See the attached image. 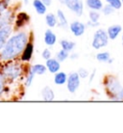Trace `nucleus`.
I'll list each match as a JSON object with an SVG mask.
<instances>
[{
  "instance_id": "f257e3e1",
  "label": "nucleus",
  "mask_w": 123,
  "mask_h": 133,
  "mask_svg": "<svg viewBox=\"0 0 123 133\" xmlns=\"http://www.w3.org/2000/svg\"><path fill=\"white\" fill-rule=\"evenodd\" d=\"M32 34L23 29L13 32L0 50V63L8 61L18 60L27 43L31 41Z\"/></svg>"
},
{
  "instance_id": "f03ea898",
  "label": "nucleus",
  "mask_w": 123,
  "mask_h": 133,
  "mask_svg": "<svg viewBox=\"0 0 123 133\" xmlns=\"http://www.w3.org/2000/svg\"><path fill=\"white\" fill-rule=\"evenodd\" d=\"M27 69L25 68V64L22 63L19 59L0 63V71L9 84L17 83L23 79Z\"/></svg>"
},
{
  "instance_id": "7ed1b4c3",
  "label": "nucleus",
  "mask_w": 123,
  "mask_h": 133,
  "mask_svg": "<svg viewBox=\"0 0 123 133\" xmlns=\"http://www.w3.org/2000/svg\"><path fill=\"white\" fill-rule=\"evenodd\" d=\"M106 91L112 99L122 100L123 99V87L118 82L117 78L109 76L106 80Z\"/></svg>"
},
{
  "instance_id": "20e7f679",
  "label": "nucleus",
  "mask_w": 123,
  "mask_h": 133,
  "mask_svg": "<svg viewBox=\"0 0 123 133\" xmlns=\"http://www.w3.org/2000/svg\"><path fill=\"white\" fill-rule=\"evenodd\" d=\"M109 43V36L108 33L104 29H98L94 33L91 42V46L94 49H100L102 47L106 46Z\"/></svg>"
},
{
  "instance_id": "39448f33",
  "label": "nucleus",
  "mask_w": 123,
  "mask_h": 133,
  "mask_svg": "<svg viewBox=\"0 0 123 133\" xmlns=\"http://www.w3.org/2000/svg\"><path fill=\"white\" fill-rule=\"evenodd\" d=\"M60 4L66 6L69 11L81 17L84 13V3L82 0H59Z\"/></svg>"
},
{
  "instance_id": "423d86ee",
  "label": "nucleus",
  "mask_w": 123,
  "mask_h": 133,
  "mask_svg": "<svg viewBox=\"0 0 123 133\" xmlns=\"http://www.w3.org/2000/svg\"><path fill=\"white\" fill-rule=\"evenodd\" d=\"M80 84H81V78L77 71H72L69 74H67V91L70 94L76 93L77 90L80 87Z\"/></svg>"
},
{
  "instance_id": "0eeeda50",
  "label": "nucleus",
  "mask_w": 123,
  "mask_h": 133,
  "mask_svg": "<svg viewBox=\"0 0 123 133\" xmlns=\"http://www.w3.org/2000/svg\"><path fill=\"white\" fill-rule=\"evenodd\" d=\"M13 32H15V25L13 23L8 24L0 29V50L3 48L6 42Z\"/></svg>"
},
{
  "instance_id": "6e6552de",
  "label": "nucleus",
  "mask_w": 123,
  "mask_h": 133,
  "mask_svg": "<svg viewBox=\"0 0 123 133\" xmlns=\"http://www.w3.org/2000/svg\"><path fill=\"white\" fill-rule=\"evenodd\" d=\"M16 20V15L12 9L8 8L5 12L0 15V29L3 28L4 26H6L8 24L13 23Z\"/></svg>"
},
{
  "instance_id": "1a4fd4ad",
  "label": "nucleus",
  "mask_w": 123,
  "mask_h": 133,
  "mask_svg": "<svg viewBox=\"0 0 123 133\" xmlns=\"http://www.w3.org/2000/svg\"><path fill=\"white\" fill-rule=\"evenodd\" d=\"M69 28L70 32L72 33V35L75 37H81L85 34V31H86V26L83 22H81L79 20H74L71 23L69 24Z\"/></svg>"
},
{
  "instance_id": "9d476101",
  "label": "nucleus",
  "mask_w": 123,
  "mask_h": 133,
  "mask_svg": "<svg viewBox=\"0 0 123 133\" xmlns=\"http://www.w3.org/2000/svg\"><path fill=\"white\" fill-rule=\"evenodd\" d=\"M34 50H35V47H34V43L32 41H30L29 43H27V45L24 48L22 54L20 55L19 60L22 62V63L26 64L29 63L32 59V57L34 55Z\"/></svg>"
},
{
  "instance_id": "9b49d317",
  "label": "nucleus",
  "mask_w": 123,
  "mask_h": 133,
  "mask_svg": "<svg viewBox=\"0 0 123 133\" xmlns=\"http://www.w3.org/2000/svg\"><path fill=\"white\" fill-rule=\"evenodd\" d=\"M43 41H44V43L47 46H54L58 42V38H57L56 34L54 33V31L51 28H48L44 32Z\"/></svg>"
},
{
  "instance_id": "f8f14e48",
  "label": "nucleus",
  "mask_w": 123,
  "mask_h": 133,
  "mask_svg": "<svg viewBox=\"0 0 123 133\" xmlns=\"http://www.w3.org/2000/svg\"><path fill=\"white\" fill-rule=\"evenodd\" d=\"M45 66H46L47 71L52 74L58 72L61 70V62L57 60L55 57H51L45 61Z\"/></svg>"
},
{
  "instance_id": "ddd939ff",
  "label": "nucleus",
  "mask_w": 123,
  "mask_h": 133,
  "mask_svg": "<svg viewBox=\"0 0 123 133\" xmlns=\"http://www.w3.org/2000/svg\"><path fill=\"white\" fill-rule=\"evenodd\" d=\"M40 96L43 101H53L55 99V92L49 86H44L40 91Z\"/></svg>"
},
{
  "instance_id": "4468645a",
  "label": "nucleus",
  "mask_w": 123,
  "mask_h": 133,
  "mask_svg": "<svg viewBox=\"0 0 123 133\" xmlns=\"http://www.w3.org/2000/svg\"><path fill=\"white\" fill-rule=\"evenodd\" d=\"M67 74L64 71H58V72L54 73L53 82L57 86H63L67 84Z\"/></svg>"
},
{
  "instance_id": "2eb2a0df",
  "label": "nucleus",
  "mask_w": 123,
  "mask_h": 133,
  "mask_svg": "<svg viewBox=\"0 0 123 133\" xmlns=\"http://www.w3.org/2000/svg\"><path fill=\"white\" fill-rule=\"evenodd\" d=\"M56 16H57V19H58V25L60 27H62L63 29H67L68 28L69 24H68V21H67V18L66 17V14L63 10H57L56 12Z\"/></svg>"
},
{
  "instance_id": "dca6fc26",
  "label": "nucleus",
  "mask_w": 123,
  "mask_h": 133,
  "mask_svg": "<svg viewBox=\"0 0 123 133\" xmlns=\"http://www.w3.org/2000/svg\"><path fill=\"white\" fill-rule=\"evenodd\" d=\"M33 8L35 9L36 13L40 16H44L47 12V6L43 3L41 0H33L32 2Z\"/></svg>"
},
{
  "instance_id": "f3484780",
  "label": "nucleus",
  "mask_w": 123,
  "mask_h": 133,
  "mask_svg": "<svg viewBox=\"0 0 123 133\" xmlns=\"http://www.w3.org/2000/svg\"><path fill=\"white\" fill-rule=\"evenodd\" d=\"M15 21H16L15 29L18 30L21 27H23L24 25L26 24V22L29 21V17H28L25 13H20L16 17V20H15Z\"/></svg>"
},
{
  "instance_id": "a211bd4d",
  "label": "nucleus",
  "mask_w": 123,
  "mask_h": 133,
  "mask_svg": "<svg viewBox=\"0 0 123 133\" xmlns=\"http://www.w3.org/2000/svg\"><path fill=\"white\" fill-rule=\"evenodd\" d=\"M29 70H32L36 75H43L47 71L46 66L44 64H34L28 66Z\"/></svg>"
},
{
  "instance_id": "6ab92c4d",
  "label": "nucleus",
  "mask_w": 123,
  "mask_h": 133,
  "mask_svg": "<svg viewBox=\"0 0 123 133\" xmlns=\"http://www.w3.org/2000/svg\"><path fill=\"white\" fill-rule=\"evenodd\" d=\"M45 23L48 28H55L58 25V19H57L56 14L54 13H46L45 15Z\"/></svg>"
},
{
  "instance_id": "aec40b11",
  "label": "nucleus",
  "mask_w": 123,
  "mask_h": 133,
  "mask_svg": "<svg viewBox=\"0 0 123 133\" xmlns=\"http://www.w3.org/2000/svg\"><path fill=\"white\" fill-rule=\"evenodd\" d=\"M122 30V27L118 25V24H115V25H112L108 28L107 30V33H108V36H109V39L111 40H114L117 39V36L119 35V33Z\"/></svg>"
},
{
  "instance_id": "412c9836",
  "label": "nucleus",
  "mask_w": 123,
  "mask_h": 133,
  "mask_svg": "<svg viewBox=\"0 0 123 133\" xmlns=\"http://www.w3.org/2000/svg\"><path fill=\"white\" fill-rule=\"evenodd\" d=\"M60 43L61 47L63 48V49L67 50V52H72L76 46V43L73 42V41H69V40H66V39H63V40H61L59 42Z\"/></svg>"
},
{
  "instance_id": "4be33fe9",
  "label": "nucleus",
  "mask_w": 123,
  "mask_h": 133,
  "mask_svg": "<svg viewBox=\"0 0 123 133\" xmlns=\"http://www.w3.org/2000/svg\"><path fill=\"white\" fill-rule=\"evenodd\" d=\"M86 5L90 10L99 11L103 8V3L101 0H86Z\"/></svg>"
},
{
  "instance_id": "5701e85b",
  "label": "nucleus",
  "mask_w": 123,
  "mask_h": 133,
  "mask_svg": "<svg viewBox=\"0 0 123 133\" xmlns=\"http://www.w3.org/2000/svg\"><path fill=\"white\" fill-rule=\"evenodd\" d=\"M35 76H36V74H35L32 70H29V68H28L26 73H25V75H24V78H23L24 86L26 87V88H29V87L32 85V83H33L34 79H35Z\"/></svg>"
},
{
  "instance_id": "b1692460",
  "label": "nucleus",
  "mask_w": 123,
  "mask_h": 133,
  "mask_svg": "<svg viewBox=\"0 0 123 133\" xmlns=\"http://www.w3.org/2000/svg\"><path fill=\"white\" fill-rule=\"evenodd\" d=\"M8 87H9L8 81L0 71V98L3 96H5V94H6L7 90H8Z\"/></svg>"
},
{
  "instance_id": "393cba45",
  "label": "nucleus",
  "mask_w": 123,
  "mask_h": 133,
  "mask_svg": "<svg viewBox=\"0 0 123 133\" xmlns=\"http://www.w3.org/2000/svg\"><path fill=\"white\" fill-rule=\"evenodd\" d=\"M55 58H56L57 60L60 61L61 63H63V62H64V61L67 60V59L69 58V52H67V50L61 48V49L56 53Z\"/></svg>"
},
{
  "instance_id": "a878e982",
  "label": "nucleus",
  "mask_w": 123,
  "mask_h": 133,
  "mask_svg": "<svg viewBox=\"0 0 123 133\" xmlns=\"http://www.w3.org/2000/svg\"><path fill=\"white\" fill-rule=\"evenodd\" d=\"M89 17L91 22H98L100 18V14L98 13V11L91 10L89 13Z\"/></svg>"
},
{
  "instance_id": "bb28decb",
  "label": "nucleus",
  "mask_w": 123,
  "mask_h": 133,
  "mask_svg": "<svg viewBox=\"0 0 123 133\" xmlns=\"http://www.w3.org/2000/svg\"><path fill=\"white\" fill-rule=\"evenodd\" d=\"M110 57L111 56L109 52H100L96 55V59L99 62H109Z\"/></svg>"
},
{
  "instance_id": "cd10ccee",
  "label": "nucleus",
  "mask_w": 123,
  "mask_h": 133,
  "mask_svg": "<svg viewBox=\"0 0 123 133\" xmlns=\"http://www.w3.org/2000/svg\"><path fill=\"white\" fill-rule=\"evenodd\" d=\"M107 3L110 4L114 10H119L121 6H122V2L121 0H106Z\"/></svg>"
},
{
  "instance_id": "c85d7f7f",
  "label": "nucleus",
  "mask_w": 123,
  "mask_h": 133,
  "mask_svg": "<svg viewBox=\"0 0 123 133\" xmlns=\"http://www.w3.org/2000/svg\"><path fill=\"white\" fill-rule=\"evenodd\" d=\"M102 10V12H103V14L105 15V16H109V15H112V14L114 12V9H113V7L111 6L110 4H107V5H105V6L101 9Z\"/></svg>"
},
{
  "instance_id": "c756f323",
  "label": "nucleus",
  "mask_w": 123,
  "mask_h": 133,
  "mask_svg": "<svg viewBox=\"0 0 123 133\" xmlns=\"http://www.w3.org/2000/svg\"><path fill=\"white\" fill-rule=\"evenodd\" d=\"M78 74H79V76H80L81 79H85L86 77L90 75V72H89V70L85 69V68H80L79 70H78Z\"/></svg>"
},
{
  "instance_id": "7c9ffc66",
  "label": "nucleus",
  "mask_w": 123,
  "mask_h": 133,
  "mask_svg": "<svg viewBox=\"0 0 123 133\" xmlns=\"http://www.w3.org/2000/svg\"><path fill=\"white\" fill-rule=\"evenodd\" d=\"M52 57V51L49 49V48H44L42 50V52H41V58H42L43 60H48L49 58Z\"/></svg>"
},
{
  "instance_id": "2f4dec72",
  "label": "nucleus",
  "mask_w": 123,
  "mask_h": 133,
  "mask_svg": "<svg viewBox=\"0 0 123 133\" xmlns=\"http://www.w3.org/2000/svg\"><path fill=\"white\" fill-rule=\"evenodd\" d=\"M9 8V5L4 1V0H0V15L5 12Z\"/></svg>"
},
{
  "instance_id": "473e14b6",
  "label": "nucleus",
  "mask_w": 123,
  "mask_h": 133,
  "mask_svg": "<svg viewBox=\"0 0 123 133\" xmlns=\"http://www.w3.org/2000/svg\"><path fill=\"white\" fill-rule=\"evenodd\" d=\"M79 58V54L76 53V52H70L69 53V59L70 60H76V59H78Z\"/></svg>"
},
{
  "instance_id": "72a5a7b5",
  "label": "nucleus",
  "mask_w": 123,
  "mask_h": 133,
  "mask_svg": "<svg viewBox=\"0 0 123 133\" xmlns=\"http://www.w3.org/2000/svg\"><path fill=\"white\" fill-rule=\"evenodd\" d=\"M41 1H42L47 7L51 6V5H52V2H53V0H41Z\"/></svg>"
},
{
  "instance_id": "f704fd0d",
  "label": "nucleus",
  "mask_w": 123,
  "mask_h": 133,
  "mask_svg": "<svg viewBox=\"0 0 123 133\" xmlns=\"http://www.w3.org/2000/svg\"><path fill=\"white\" fill-rule=\"evenodd\" d=\"M88 25L90 26V27H96V26L99 25V22H91V21L90 20V21L88 22Z\"/></svg>"
},
{
  "instance_id": "c9c22d12",
  "label": "nucleus",
  "mask_w": 123,
  "mask_h": 133,
  "mask_svg": "<svg viewBox=\"0 0 123 133\" xmlns=\"http://www.w3.org/2000/svg\"><path fill=\"white\" fill-rule=\"evenodd\" d=\"M94 74H95V71H93V72H92V74H91V75H90V82H91V81H92V79H93V76H94Z\"/></svg>"
},
{
  "instance_id": "e433bc0d",
  "label": "nucleus",
  "mask_w": 123,
  "mask_h": 133,
  "mask_svg": "<svg viewBox=\"0 0 123 133\" xmlns=\"http://www.w3.org/2000/svg\"><path fill=\"white\" fill-rule=\"evenodd\" d=\"M23 3L25 4V5H28V3H29V0H23Z\"/></svg>"
},
{
  "instance_id": "4c0bfd02",
  "label": "nucleus",
  "mask_w": 123,
  "mask_h": 133,
  "mask_svg": "<svg viewBox=\"0 0 123 133\" xmlns=\"http://www.w3.org/2000/svg\"><path fill=\"white\" fill-rule=\"evenodd\" d=\"M122 45H123V35H122Z\"/></svg>"
},
{
  "instance_id": "58836bf2",
  "label": "nucleus",
  "mask_w": 123,
  "mask_h": 133,
  "mask_svg": "<svg viewBox=\"0 0 123 133\" xmlns=\"http://www.w3.org/2000/svg\"><path fill=\"white\" fill-rule=\"evenodd\" d=\"M121 2H122V4H123V0H121Z\"/></svg>"
}]
</instances>
